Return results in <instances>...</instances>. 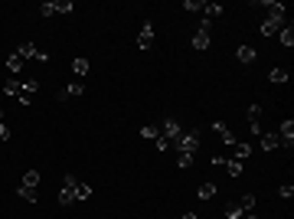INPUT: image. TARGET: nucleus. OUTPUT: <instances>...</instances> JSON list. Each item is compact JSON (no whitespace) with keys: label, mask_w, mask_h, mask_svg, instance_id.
<instances>
[{"label":"nucleus","mask_w":294,"mask_h":219,"mask_svg":"<svg viewBox=\"0 0 294 219\" xmlns=\"http://www.w3.org/2000/svg\"><path fill=\"white\" fill-rule=\"evenodd\" d=\"M137 46H141V49H151V46H154V23L151 20L141 26V33H137Z\"/></svg>","instance_id":"obj_10"},{"label":"nucleus","mask_w":294,"mask_h":219,"mask_svg":"<svg viewBox=\"0 0 294 219\" xmlns=\"http://www.w3.org/2000/svg\"><path fill=\"white\" fill-rule=\"evenodd\" d=\"M226 160H229L226 154H213V157H209V164L213 167H226Z\"/></svg>","instance_id":"obj_35"},{"label":"nucleus","mask_w":294,"mask_h":219,"mask_svg":"<svg viewBox=\"0 0 294 219\" xmlns=\"http://www.w3.org/2000/svg\"><path fill=\"white\" fill-rule=\"evenodd\" d=\"M196 197L203 199V203H209V199L216 197V183H213V180H209V183H203L199 190H196Z\"/></svg>","instance_id":"obj_18"},{"label":"nucleus","mask_w":294,"mask_h":219,"mask_svg":"<svg viewBox=\"0 0 294 219\" xmlns=\"http://www.w3.org/2000/svg\"><path fill=\"white\" fill-rule=\"evenodd\" d=\"M10 138H13V131L3 124V121H0V141H10Z\"/></svg>","instance_id":"obj_36"},{"label":"nucleus","mask_w":294,"mask_h":219,"mask_svg":"<svg viewBox=\"0 0 294 219\" xmlns=\"http://www.w3.org/2000/svg\"><path fill=\"white\" fill-rule=\"evenodd\" d=\"M193 49L206 53V49H209V33H199V30H196V36H193Z\"/></svg>","instance_id":"obj_22"},{"label":"nucleus","mask_w":294,"mask_h":219,"mask_svg":"<svg viewBox=\"0 0 294 219\" xmlns=\"http://www.w3.org/2000/svg\"><path fill=\"white\" fill-rule=\"evenodd\" d=\"M36 92H39V79H23V95H36Z\"/></svg>","instance_id":"obj_26"},{"label":"nucleus","mask_w":294,"mask_h":219,"mask_svg":"<svg viewBox=\"0 0 294 219\" xmlns=\"http://www.w3.org/2000/svg\"><path fill=\"white\" fill-rule=\"evenodd\" d=\"M82 95H85V85H82V82H69V85L59 88V95H56V99L69 101V99H82Z\"/></svg>","instance_id":"obj_6"},{"label":"nucleus","mask_w":294,"mask_h":219,"mask_svg":"<svg viewBox=\"0 0 294 219\" xmlns=\"http://www.w3.org/2000/svg\"><path fill=\"white\" fill-rule=\"evenodd\" d=\"M203 3H206V0H186V3H183V10H203Z\"/></svg>","instance_id":"obj_34"},{"label":"nucleus","mask_w":294,"mask_h":219,"mask_svg":"<svg viewBox=\"0 0 294 219\" xmlns=\"http://www.w3.org/2000/svg\"><path fill=\"white\" fill-rule=\"evenodd\" d=\"M245 219H261V216H255V213H245Z\"/></svg>","instance_id":"obj_39"},{"label":"nucleus","mask_w":294,"mask_h":219,"mask_svg":"<svg viewBox=\"0 0 294 219\" xmlns=\"http://www.w3.org/2000/svg\"><path fill=\"white\" fill-rule=\"evenodd\" d=\"M92 197V186L88 183H76V199H88Z\"/></svg>","instance_id":"obj_32"},{"label":"nucleus","mask_w":294,"mask_h":219,"mask_svg":"<svg viewBox=\"0 0 294 219\" xmlns=\"http://www.w3.org/2000/svg\"><path fill=\"white\" fill-rule=\"evenodd\" d=\"M284 23H288L284 17H265V20H261V36H278Z\"/></svg>","instance_id":"obj_8"},{"label":"nucleus","mask_w":294,"mask_h":219,"mask_svg":"<svg viewBox=\"0 0 294 219\" xmlns=\"http://www.w3.org/2000/svg\"><path fill=\"white\" fill-rule=\"evenodd\" d=\"M76 7H72V0H46L43 7H39V13L43 17H53V13H72Z\"/></svg>","instance_id":"obj_4"},{"label":"nucleus","mask_w":294,"mask_h":219,"mask_svg":"<svg viewBox=\"0 0 294 219\" xmlns=\"http://www.w3.org/2000/svg\"><path fill=\"white\" fill-rule=\"evenodd\" d=\"M141 138H147V141H157V138H160V128H157V124H144V128H141Z\"/></svg>","instance_id":"obj_28"},{"label":"nucleus","mask_w":294,"mask_h":219,"mask_svg":"<svg viewBox=\"0 0 294 219\" xmlns=\"http://www.w3.org/2000/svg\"><path fill=\"white\" fill-rule=\"evenodd\" d=\"M261 7L268 10V17H284V3H278V0H265Z\"/></svg>","instance_id":"obj_20"},{"label":"nucleus","mask_w":294,"mask_h":219,"mask_svg":"<svg viewBox=\"0 0 294 219\" xmlns=\"http://www.w3.org/2000/svg\"><path fill=\"white\" fill-rule=\"evenodd\" d=\"M180 124H176V118H163V124H160V138H167V141H174V138H180Z\"/></svg>","instance_id":"obj_9"},{"label":"nucleus","mask_w":294,"mask_h":219,"mask_svg":"<svg viewBox=\"0 0 294 219\" xmlns=\"http://www.w3.org/2000/svg\"><path fill=\"white\" fill-rule=\"evenodd\" d=\"M17 56H20L23 62H26V59H36V62H46V59H49V53H46V49H39L36 43H30V40H26L23 46H17Z\"/></svg>","instance_id":"obj_2"},{"label":"nucleus","mask_w":294,"mask_h":219,"mask_svg":"<svg viewBox=\"0 0 294 219\" xmlns=\"http://www.w3.org/2000/svg\"><path fill=\"white\" fill-rule=\"evenodd\" d=\"M213 134H216V138H219L222 144H226V147H232V144L239 141V138L232 134V128H229L226 121H213Z\"/></svg>","instance_id":"obj_5"},{"label":"nucleus","mask_w":294,"mask_h":219,"mask_svg":"<svg viewBox=\"0 0 294 219\" xmlns=\"http://www.w3.org/2000/svg\"><path fill=\"white\" fill-rule=\"evenodd\" d=\"M0 121H3V108H0Z\"/></svg>","instance_id":"obj_40"},{"label":"nucleus","mask_w":294,"mask_h":219,"mask_svg":"<svg viewBox=\"0 0 294 219\" xmlns=\"http://www.w3.org/2000/svg\"><path fill=\"white\" fill-rule=\"evenodd\" d=\"M249 128H252V134H261V105L249 108Z\"/></svg>","instance_id":"obj_12"},{"label":"nucleus","mask_w":294,"mask_h":219,"mask_svg":"<svg viewBox=\"0 0 294 219\" xmlns=\"http://www.w3.org/2000/svg\"><path fill=\"white\" fill-rule=\"evenodd\" d=\"M242 216H245V209H242L239 203H229L226 206V219H242Z\"/></svg>","instance_id":"obj_30"},{"label":"nucleus","mask_w":294,"mask_h":219,"mask_svg":"<svg viewBox=\"0 0 294 219\" xmlns=\"http://www.w3.org/2000/svg\"><path fill=\"white\" fill-rule=\"evenodd\" d=\"M193 160H196V154H176V167H180V170H190Z\"/></svg>","instance_id":"obj_27"},{"label":"nucleus","mask_w":294,"mask_h":219,"mask_svg":"<svg viewBox=\"0 0 294 219\" xmlns=\"http://www.w3.org/2000/svg\"><path fill=\"white\" fill-rule=\"evenodd\" d=\"M278 197H281V199H291V197H294V186H291V183H281Z\"/></svg>","instance_id":"obj_33"},{"label":"nucleus","mask_w":294,"mask_h":219,"mask_svg":"<svg viewBox=\"0 0 294 219\" xmlns=\"http://www.w3.org/2000/svg\"><path fill=\"white\" fill-rule=\"evenodd\" d=\"M278 40H281V46H288V49L294 46V26H291V23H284V26H281V33H278Z\"/></svg>","instance_id":"obj_17"},{"label":"nucleus","mask_w":294,"mask_h":219,"mask_svg":"<svg viewBox=\"0 0 294 219\" xmlns=\"http://www.w3.org/2000/svg\"><path fill=\"white\" fill-rule=\"evenodd\" d=\"M268 79H272L274 85H281V82H288V69H281V66L272 69V72H268Z\"/></svg>","instance_id":"obj_29"},{"label":"nucleus","mask_w":294,"mask_h":219,"mask_svg":"<svg viewBox=\"0 0 294 219\" xmlns=\"http://www.w3.org/2000/svg\"><path fill=\"white\" fill-rule=\"evenodd\" d=\"M235 59H239V62H245V66H249V62H255V46L242 43L239 49H235Z\"/></svg>","instance_id":"obj_13"},{"label":"nucleus","mask_w":294,"mask_h":219,"mask_svg":"<svg viewBox=\"0 0 294 219\" xmlns=\"http://www.w3.org/2000/svg\"><path fill=\"white\" fill-rule=\"evenodd\" d=\"M226 174L235 180V177L245 174V164H242V160H235V157H229V160H226Z\"/></svg>","instance_id":"obj_15"},{"label":"nucleus","mask_w":294,"mask_h":219,"mask_svg":"<svg viewBox=\"0 0 294 219\" xmlns=\"http://www.w3.org/2000/svg\"><path fill=\"white\" fill-rule=\"evenodd\" d=\"M232 147H235V160H242V164L252 157V144H249V141H235Z\"/></svg>","instance_id":"obj_14"},{"label":"nucleus","mask_w":294,"mask_h":219,"mask_svg":"<svg viewBox=\"0 0 294 219\" xmlns=\"http://www.w3.org/2000/svg\"><path fill=\"white\" fill-rule=\"evenodd\" d=\"M17 197H20V199H26V203H36V199H39V193H36V190H30V186H23V183H20Z\"/></svg>","instance_id":"obj_24"},{"label":"nucleus","mask_w":294,"mask_h":219,"mask_svg":"<svg viewBox=\"0 0 294 219\" xmlns=\"http://www.w3.org/2000/svg\"><path fill=\"white\" fill-rule=\"evenodd\" d=\"M199 138H203V131L190 128V131H180V138H174L170 147H176V154H196L199 151Z\"/></svg>","instance_id":"obj_1"},{"label":"nucleus","mask_w":294,"mask_h":219,"mask_svg":"<svg viewBox=\"0 0 294 219\" xmlns=\"http://www.w3.org/2000/svg\"><path fill=\"white\" fill-rule=\"evenodd\" d=\"M3 92L13 95V99H20V95H23V82H20V79H7V82H3Z\"/></svg>","instance_id":"obj_16"},{"label":"nucleus","mask_w":294,"mask_h":219,"mask_svg":"<svg viewBox=\"0 0 294 219\" xmlns=\"http://www.w3.org/2000/svg\"><path fill=\"white\" fill-rule=\"evenodd\" d=\"M183 219H199V216H196V213H183Z\"/></svg>","instance_id":"obj_38"},{"label":"nucleus","mask_w":294,"mask_h":219,"mask_svg":"<svg viewBox=\"0 0 294 219\" xmlns=\"http://www.w3.org/2000/svg\"><path fill=\"white\" fill-rule=\"evenodd\" d=\"M76 174H65L62 177V190H59V206H69V203H76Z\"/></svg>","instance_id":"obj_3"},{"label":"nucleus","mask_w":294,"mask_h":219,"mask_svg":"<svg viewBox=\"0 0 294 219\" xmlns=\"http://www.w3.org/2000/svg\"><path fill=\"white\" fill-rule=\"evenodd\" d=\"M239 206L245 209V213H252V209H255V193H245V197L239 199Z\"/></svg>","instance_id":"obj_31"},{"label":"nucleus","mask_w":294,"mask_h":219,"mask_svg":"<svg viewBox=\"0 0 294 219\" xmlns=\"http://www.w3.org/2000/svg\"><path fill=\"white\" fill-rule=\"evenodd\" d=\"M7 69H10L13 76H20V69H23V59H20L17 53H10V56H7Z\"/></svg>","instance_id":"obj_23"},{"label":"nucleus","mask_w":294,"mask_h":219,"mask_svg":"<svg viewBox=\"0 0 294 219\" xmlns=\"http://www.w3.org/2000/svg\"><path fill=\"white\" fill-rule=\"evenodd\" d=\"M88 69H92V62H88V59H82V56H76V59H72V72H76L78 79L85 76Z\"/></svg>","instance_id":"obj_19"},{"label":"nucleus","mask_w":294,"mask_h":219,"mask_svg":"<svg viewBox=\"0 0 294 219\" xmlns=\"http://www.w3.org/2000/svg\"><path fill=\"white\" fill-rule=\"evenodd\" d=\"M278 138H281V147H284V151H291V147H294V118L281 121V128H278Z\"/></svg>","instance_id":"obj_7"},{"label":"nucleus","mask_w":294,"mask_h":219,"mask_svg":"<svg viewBox=\"0 0 294 219\" xmlns=\"http://www.w3.org/2000/svg\"><path fill=\"white\" fill-rule=\"evenodd\" d=\"M203 10H206V20H213V17H222V13H226V7H222V3H203Z\"/></svg>","instance_id":"obj_21"},{"label":"nucleus","mask_w":294,"mask_h":219,"mask_svg":"<svg viewBox=\"0 0 294 219\" xmlns=\"http://www.w3.org/2000/svg\"><path fill=\"white\" fill-rule=\"evenodd\" d=\"M23 186L36 190V186H39V170H26V174H23Z\"/></svg>","instance_id":"obj_25"},{"label":"nucleus","mask_w":294,"mask_h":219,"mask_svg":"<svg viewBox=\"0 0 294 219\" xmlns=\"http://www.w3.org/2000/svg\"><path fill=\"white\" fill-rule=\"evenodd\" d=\"M278 147H281V138H278V134H274V131H268V134H261V151H265V154H272V151H278Z\"/></svg>","instance_id":"obj_11"},{"label":"nucleus","mask_w":294,"mask_h":219,"mask_svg":"<svg viewBox=\"0 0 294 219\" xmlns=\"http://www.w3.org/2000/svg\"><path fill=\"white\" fill-rule=\"evenodd\" d=\"M157 151H160V154L170 151V141H167V138H157Z\"/></svg>","instance_id":"obj_37"}]
</instances>
